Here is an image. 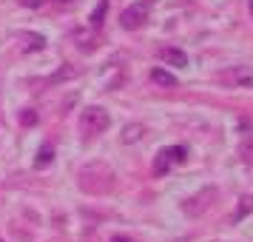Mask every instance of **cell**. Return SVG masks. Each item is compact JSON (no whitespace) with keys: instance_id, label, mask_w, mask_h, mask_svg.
Returning a JSON list of instances; mask_svg holds the SVG:
<instances>
[{"instance_id":"10","label":"cell","mask_w":253,"mask_h":242,"mask_svg":"<svg viewBox=\"0 0 253 242\" xmlns=\"http://www.w3.org/2000/svg\"><path fill=\"white\" fill-rule=\"evenodd\" d=\"M54 162V145L51 143H43L35 154V168H48Z\"/></svg>"},{"instance_id":"12","label":"cell","mask_w":253,"mask_h":242,"mask_svg":"<svg viewBox=\"0 0 253 242\" xmlns=\"http://www.w3.org/2000/svg\"><path fill=\"white\" fill-rule=\"evenodd\" d=\"M239 157L245 165H253V131H248L239 143Z\"/></svg>"},{"instance_id":"21","label":"cell","mask_w":253,"mask_h":242,"mask_svg":"<svg viewBox=\"0 0 253 242\" xmlns=\"http://www.w3.org/2000/svg\"><path fill=\"white\" fill-rule=\"evenodd\" d=\"M0 242H3V240H0Z\"/></svg>"},{"instance_id":"13","label":"cell","mask_w":253,"mask_h":242,"mask_svg":"<svg viewBox=\"0 0 253 242\" xmlns=\"http://www.w3.org/2000/svg\"><path fill=\"white\" fill-rule=\"evenodd\" d=\"M251 211H253V194H245V196L239 199V211L233 214V222H242V219L248 217Z\"/></svg>"},{"instance_id":"5","label":"cell","mask_w":253,"mask_h":242,"mask_svg":"<svg viewBox=\"0 0 253 242\" xmlns=\"http://www.w3.org/2000/svg\"><path fill=\"white\" fill-rule=\"evenodd\" d=\"M222 80L236 86V89H253V66H236L222 74Z\"/></svg>"},{"instance_id":"17","label":"cell","mask_w":253,"mask_h":242,"mask_svg":"<svg viewBox=\"0 0 253 242\" xmlns=\"http://www.w3.org/2000/svg\"><path fill=\"white\" fill-rule=\"evenodd\" d=\"M111 242H137L134 237H126V234H117V237H111Z\"/></svg>"},{"instance_id":"1","label":"cell","mask_w":253,"mask_h":242,"mask_svg":"<svg viewBox=\"0 0 253 242\" xmlns=\"http://www.w3.org/2000/svg\"><path fill=\"white\" fill-rule=\"evenodd\" d=\"M77 180H80V188L85 191V194L100 196V194H108V191L114 188L117 174H114V168H111L108 162L97 160V162H88V165L80 171Z\"/></svg>"},{"instance_id":"20","label":"cell","mask_w":253,"mask_h":242,"mask_svg":"<svg viewBox=\"0 0 253 242\" xmlns=\"http://www.w3.org/2000/svg\"><path fill=\"white\" fill-rule=\"evenodd\" d=\"M251 12H253V0H251Z\"/></svg>"},{"instance_id":"14","label":"cell","mask_w":253,"mask_h":242,"mask_svg":"<svg viewBox=\"0 0 253 242\" xmlns=\"http://www.w3.org/2000/svg\"><path fill=\"white\" fill-rule=\"evenodd\" d=\"M105 12H108V0H100V6L91 12V29H100L105 23Z\"/></svg>"},{"instance_id":"11","label":"cell","mask_w":253,"mask_h":242,"mask_svg":"<svg viewBox=\"0 0 253 242\" xmlns=\"http://www.w3.org/2000/svg\"><path fill=\"white\" fill-rule=\"evenodd\" d=\"M151 80L157 83V86H162V89H176V86H179V80L165 69H154L151 71Z\"/></svg>"},{"instance_id":"18","label":"cell","mask_w":253,"mask_h":242,"mask_svg":"<svg viewBox=\"0 0 253 242\" xmlns=\"http://www.w3.org/2000/svg\"><path fill=\"white\" fill-rule=\"evenodd\" d=\"M43 3H46V0H20V6H32V9H35V6H43Z\"/></svg>"},{"instance_id":"7","label":"cell","mask_w":253,"mask_h":242,"mask_svg":"<svg viewBox=\"0 0 253 242\" xmlns=\"http://www.w3.org/2000/svg\"><path fill=\"white\" fill-rule=\"evenodd\" d=\"M211 194H213V191H211V188H205L202 194H196V196H191V199H185L182 211L188 214V217H199V214L208 208V202H202V199H205V196H211Z\"/></svg>"},{"instance_id":"3","label":"cell","mask_w":253,"mask_h":242,"mask_svg":"<svg viewBox=\"0 0 253 242\" xmlns=\"http://www.w3.org/2000/svg\"><path fill=\"white\" fill-rule=\"evenodd\" d=\"M188 160V148L185 145H171V148H162L157 157H154V174L162 177V174H168L173 165H182Z\"/></svg>"},{"instance_id":"2","label":"cell","mask_w":253,"mask_h":242,"mask_svg":"<svg viewBox=\"0 0 253 242\" xmlns=\"http://www.w3.org/2000/svg\"><path fill=\"white\" fill-rule=\"evenodd\" d=\"M108 126H111V117H108V111H105L103 105H85L80 111V131L85 140L105 134Z\"/></svg>"},{"instance_id":"9","label":"cell","mask_w":253,"mask_h":242,"mask_svg":"<svg viewBox=\"0 0 253 242\" xmlns=\"http://www.w3.org/2000/svg\"><path fill=\"white\" fill-rule=\"evenodd\" d=\"M20 48H23V51H43V48H46V37L35 35V32L20 35Z\"/></svg>"},{"instance_id":"8","label":"cell","mask_w":253,"mask_h":242,"mask_svg":"<svg viewBox=\"0 0 253 242\" xmlns=\"http://www.w3.org/2000/svg\"><path fill=\"white\" fill-rule=\"evenodd\" d=\"M142 137H145V126H142V123H128V126L123 128V134H120V143L134 145V143H139Z\"/></svg>"},{"instance_id":"6","label":"cell","mask_w":253,"mask_h":242,"mask_svg":"<svg viewBox=\"0 0 253 242\" xmlns=\"http://www.w3.org/2000/svg\"><path fill=\"white\" fill-rule=\"evenodd\" d=\"M160 57L165 60V66H173V69H188V54H185L182 48H176V46L160 48Z\"/></svg>"},{"instance_id":"15","label":"cell","mask_w":253,"mask_h":242,"mask_svg":"<svg viewBox=\"0 0 253 242\" xmlns=\"http://www.w3.org/2000/svg\"><path fill=\"white\" fill-rule=\"evenodd\" d=\"M74 74H77V69H74V66H63V69H60V74H54V77H51V83H60V80H66V77H74Z\"/></svg>"},{"instance_id":"19","label":"cell","mask_w":253,"mask_h":242,"mask_svg":"<svg viewBox=\"0 0 253 242\" xmlns=\"http://www.w3.org/2000/svg\"><path fill=\"white\" fill-rule=\"evenodd\" d=\"M54 3H71V0H54Z\"/></svg>"},{"instance_id":"4","label":"cell","mask_w":253,"mask_h":242,"mask_svg":"<svg viewBox=\"0 0 253 242\" xmlns=\"http://www.w3.org/2000/svg\"><path fill=\"white\" fill-rule=\"evenodd\" d=\"M148 12H151L148 3H134V6H128L126 12L120 14V26L126 32H137V29H142L148 23Z\"/></svg>"},{"instance_id":"16","label":"cell","mask_w":253,"mask_h":242,"mask_svg":"<svg viewBox=\"0 0 253 242\" xmlns=\"http://www.w3.org/2000/svg\"><path fill=\"white\" fill-rule=\"evenodd\" d=\"M20 123L23 126H37V114L32 108H26V111H20Z\"/></svg>"}]
</instances>
